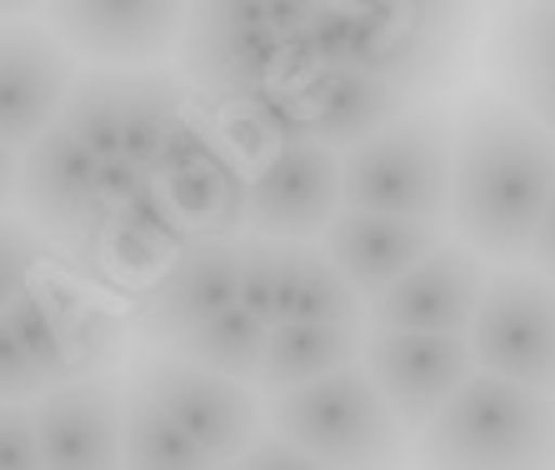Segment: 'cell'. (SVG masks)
<instances>
[{"mask_svg": "<svg viewBox=\"0 0 555 470\" xmlns=\"http://www.w3.org/2000/svg\"><path fill=\"white\" fill-rule=\"evenodd\" d=\"M266 431L325 470H411V435L375 395L361 361L266 405Z\"/></svg>", "mask_w": 555, "mask_h": 470, "instance_id": "cell-3", "label": "cell"}, {"mask_svg": "<svg viewBox=\"0 0 555 470\" xmlns=\"http://www.w3.org/2000/svg\"><path fill=\"white\" fill-rule=\"evenodd\" d=\"M275 286H281V240H256L241 235V275H235V305L260 321L275 326Z\"/></svg>", "mask_w": 555, "mask_h": 470, "instance_id": "cell-29", "label": "cell"}, {"mask_svg": "<svg viewBox=\"0 0 555 470\" xmlns=\"http://www.w3.org/2000/svg\"><path fill=\"white\" fill-rule=\"evenodd\" d=\"M526 271L545 275V280H551V286H555V191H551V200H545L541 221H535V235H530Z\"/></svg>", "mask_w": 555, "mask_h": 470, "instance_id": "cell-36", "label": "cell"}, {"mask_svg": "<svg viewBox=\"0 0 555 470\" xmlns=\"http://www.w3.org/2000/svg\"><path fill=\"white\" fill-rule=\"evenodd\" d=\"M191 95L181 91V80L166 70H126V110H120V160L151 175L166 131L176 126Z\"/></svg>", "mask_w": 555, "mask_h": 470, "instance_id": "cell-25", "label": "cell"}, {"mask_svg": "<svg viewBox=\"0 0 555 470\" xmlns=\"http://www.w3.org/2000/svg\"><path fill=\"white\" fill-rule=\"evenodd\" d=\"M465 36L470 21L455 5H350L346 66L421 101L455 76Z\"/></svg>", "mask_w": 555, "mask_h": 470, "instance_id": "cell-8", "label": "cell"}, {"mask_svg": "<svg viewBox=\"0 0 555 470\" xmlns=\"http://www.w3.org/2000/svg\"><path fill=\"white\" fill-rule=\"evenodd\" d=\"M361 370L405 435L426 431L446 401L476 376L465 336H411V330H365Z\"/></svg>", "mask_w": 555, "mask_h": 470, "instance_id": "cell-12", "label": "cell"}, {"mask_svg": "<svg viewBox=\"0 0 555 470\" xmlns=\"http://www.w3.org/2000/svg\"><path fill=\"white\" fill-rule=\"evenodd\" d=\"M51 36L70 55L101 61V70H151V61L181 45V5H55Z\"/></svg>", "mask_w": 555, "mask_h": 470, "instance_id": "cell-17", "label": "cell"}, {"mask_svg": "<svg viewBox=\"0 0 555 470\" xmlns=\"http://www.w3.org/2000/svg\"><path fill=\"white\" fill-rule=\"evenodd\" d=\"M55 261L51 246L36 235V225L21 216H0V315L15 305V296L30 286V275Z\"/></svg>", "mask_w": 555, "mask_h": 470, "instance_id": "cell-30", "label": "cell"}, {"mask_svg": "<svg viewBox=\"0 0 555 470\" xmlns=\"http://www.w3.org/2000/svg\"><path fill=\"white\" fill-rule=\"evenodd\" d=\"M480 286H486V265L461 240H446V246L430 250L426 261H415L396 286H386L380 296L365 301L361 330L465 336L480 301Z\"/></svg>", "mask_w": 555, "mask_h": 470, "instance_id": "cell-14", "label": "cell"}, {"mask_svg": "<svg viewBox=\"0 0 555 470\" xmlns=\"http://www.w3.org/2000/svg\"><path fill=\"white\" fill-rule=\"evenodd\" d=\"M120 410L126 386L116 376L40 391L30 401L40 470H120Z\"/></svg>", "mask_w": 555, "mask_h": 470, "instance_id": "cell-16", "label": "cell"}, {"mask_svg": "<svg viewBox=\"0 0 555 470\" xmlns=\"http://www.w3.org/2000/svg\"><path fill=\"white\" fill-rule=\"evenodd\" d=\"M151 185H160V196L170 200L191 240H241L246 231V166L231 156L225 141Z\"/></svg>", "mask_w": 555, "mask_h": 470, "instance_id": "cell-21", "label": "cell"}, {"mask_svg": "<svg viewBox=\"0 0 555 470\" xmlns=\"http://www.w3.org/2000/svg\"><path fill=\"white\" fill-rule=\"evenodd\" d=\"M120 470H216L135 386L120 410Z\"/></svg>", "mask_w": 555, "mask_h": 470, "instance_id": "cell-27", "label": "cell"}, {"mask_svg": "<svg viewBox=\"0 0 555 470\" xmlns=\"http://www.w3.org/2000/svg\"><path fill=\"white\" fill-rule=\"evenodd\" d=\"M21 206V156L0 145V216H11Z\"/></svg>", "mask_w": 555, "mask_h": 470, "instance_id": "cell-37", "label": "cell"}, {"mask_svg": "<svg viewBox=\"0 0 555 470\" xmlns=\"http://www.w3.org/2000/svg\"><path fill=\"white\" fill-rule=\"evenodd\" d=\"M555 191V141L505 95H476L455 120L451 221L476 261L505 271L526 261L530 235Z\"/></svg>", "mask_w": 555, "mask_h": 470, "instance_id": "cell-1", "label": "cell"}, {"mask_svg": "<svg viewBox=\"0 0 555 470\" xmlns=\"http://www.w3.org/2000/svg\"><path fill=\"white\" fill-rule=\"evenodd\" d=\"M495 66L511 80H545L555 76V5L511 15L495 36Z\"/></svg>", "mask_w": 555, "mask_h": 470, "instance_id": "cell-28", "label": "cell"}, {"mask_svg": "<svg viewBox=\"0 0 555 470\" xmlns=\"http://www.w3.org/2000/svg\"><path fill=\"white\" fill-rule=\"evenodd\" d=\"M465 351L476 376L555 401V286L520 265L486 275Z\"/></svg>", "mask_w": 555, "mask_h": 470, "instance_id": "cell-7", "label": "cell"}, {"mask_svg": "<svg viewBox=\"0 0 555 470\" xmlns=\"http://www.w3.org/2000/svg\"><path fill=\"white\" fill-rule=\"evenodd\" d=\"M365 301L340 280L321 246H281L275 326H361Z\"/></svg>", "mask_w": 555, "mask_h": 470, "instance_id": "cell-22", "label": "cell"}, {"mask_svg": "<svg viewBox=\"0 0 555 470\" xmlns=\"http://www.w3.org/2000/svg\"><path fill=\"white\" fill-rule=\"evenodd\" d=\"M145 185H151V175H145V170L126 166V160H101V166H95L91 200H86V216H80L76 240H80L86 231H101V225H111L120 210L130 206V200L141 196ZM76 240H70V246H76ZM70 246H65V250H70Z\"/></svg>", "mask_w": 555, "mask_h": 470, "instance_id": "cell-31", "label": "cell"}, {"mask_svg": "<svg viewBox=\"0 0 555 470\" xmlns=\"http://www.w3.org/2000/svg\"><path fill=\"white\" fill-rule=\"evenodd\" d=\"M266 336L271 326L250 321L241 305L220 311L216 321H206L201 330L181 336L176 345H166V355L185 361V366L206 370V376L220 380H235V386H256L260 380V361H266Z\"/></svg>", "mask_w": 555, "mask_h": 470, "instance_id": "cell-24", "label": "cell"}, {"mask_svg": "<svg viewBox=\"0 0 555 470\" xmlns=\"http://www.w3.org/2000/svg\"><path fill=\"white\" fill-rule=\"evenodd\" d=\"M235 470H325V466H315L310 456H300L296 445L275 441L271 431H260V435H256V445H250L246 456L235 460Z\"/></svg>", "mask_w": 555, "mask_h": 470, "instance_id": "cell-34", "label": "cell"}, {"mask_svg": "<svg viewBox=\"0 0 555 470\" xmlns=\"http://www.w3.org/2000/svg\"><path fill=\"white\" fill-rule=\"evenodd\" d=\"M235 275H241V240H195L155 286L135 296L126 330H135L151 345H176L181 336L216 321L220 311H231Z\"/></svg>", "mask_w": 555, "mask_h": 470, "instance_id": "cell-15", "label": "cell"}, {"mask_svg": "<svg viewBox=\"0 0 555 470\" xmlns=\"http://www.w3.org/2000/svg\"><path fill=\"white\" fill-rule=\"evenodd\" d=\"M516 105L555 141V76H545V80H516Z\"/></svg>", "mask_w": 555, "mask_h": 470, "instance_id": "cell-35", "label": "cell"}, {"mask_svg": "<svg viewBox=\"0 0 555 470\" xmlns=\"http://www.w3.org/2000/svg\"><path fill=\"white\" fill-rule=\"evenodd\" d=\"M306 5H195L185 11L181 66L210 95V105H231L281 80H306L291 55V30Z\"/></svg>", "mask_w": 555, "mask_h": 470, "instance_id": "cell-6", "label": "cell"}, {"mask_svg": "<svg viewBox=\"0 0 555 470\" xmlns=\"http://www.w3.org/2000/svg\"><path fill=\"white\" fill-rule=\"evenodd\" d=\"M126 386H135L210 466H235L266 431V410L256 405L250 386L206 376L176 355H141Z\"/></svg>", "mask_w": 555, "mask_h": 470, "instance_id": "cell-9", "label": "cell"}, {"mask_svg": "<svg viewBox=\"0 0 555 470\" xmlns=\"http://www.w3.org/2000/svg\"><path fill=\"white\" fill-rule=\"evenodd\" d=\"M446 240H451L446 225L340 210L321 235V256L336 265L340 280H346L361 301H371V296H380L386 286H396L415 261H426L436 246H446Z\"/></svg>", "mask_w": 555, "mask_h": 470, "instance_id": "cell-18", "label": "cell"}, {"mask_svg": "<svg viewBox=\"0 0 555 470\" xmlns=\"http://www.w3.org/2000/svg\"><path fill=\"white\" fill-rule=\"evenodd\" d=\"M0 321L26 351L46 391L116 376L120 355H126V321L55 261L30 275V286L15 296V305Z\"/></svg>", "mask_w": 555, "mask_h": 470, "instance_id": "cell-5", "label": "cell"}, {"mask_svg": "<svg viewBox=\"0 0 555 470\" xmlns=\"http://www.w3.org/2000/svg\"><path fill=\"white\" fill-rule=\"evenodd\" d=\"M361 326H271L256 386L275 401V395L300 391L310 380L336 376V370L361 361Z\"/></svg>", "mask_w": 555, "mask_h": 470, "instance_id": "cell-23", "label": "cell"}, {"mask_svg": "<svg viewBox=\"0 0 555 470\" xmlns=\"http://www.w3.org/2000/svg\"><path fill=\"white\" fill-rule=\"evenodd\" d=\"M455 120L436 105L411 110L371 141L340 151V210L446 225Z\"/></svg>", "mask_w": 555, "mask_h": 470, "instance_id": "cell-4", "label": "cell"}, {"mask_svg": "<svg viewBox=\"0 0 555 470\" xmlns=\"http://www.w3.org/2000/svg\"><path fill=\"white\" fill-rule=\"evenodd\" d=\"M76 76V55L46 21H0V145L21 156L55 131Z\"/></svg>", "mask_w": 555, "mask_h": 470, "instance_id": "cell-13", "label": "cell"}, {"mask_svg": "<svg viewBox=\"0 0 555 470\" xmlns=\"http://www.w3.org/2000/svg\"><path fill=\"white\" fill-rule=\"evenodd\" d=\"M411 470H555V401L470 376L415 435Z\"/></svg>", "mask_w": 555, "mask_h": 470, "instance_id": "cell-2", "label": "cell"}, {"mask_svg": "<svg viewBox=\"0 0 555 470\" xmlns=\"http://www.w3.org/2000/svg\"><path fill=\"white\" fill-rule=\"evenodd\" d=\"M340 216V156L325 145L271 151L246 170V231L256 240L310 246Z\"/></svg>", "mask_w": 555, "mask_h": 470, "instance_id": "cell-10", "label": "cell"}, {"mask_svg": "<svg viewBox=\"0 0 555 470\" xmlns=\"http://www.w3.org/2000/svg\"><path fill=\"white\" fill-rule=\"evenodd\" d=\"M306 105L315 145H325V151H350V145L371 141V135H380L386 126H396L415 110L411 95L390 91V86L350 66H325L306 76Z\"/></svg>", "mask_w": 555, "mask_h": 470, "instance_id": "cell-20", "label": "cell"}, {"mask_svg": "<svg viewBox=\"0 0 555 470\" xmlns=\"http://www.w3.org/2000/svg\"><path fill=\"white\" fill-rule=\"evenodd\" d=\"M0 470H40L30 405H0Z\"/></svg>", "mask_w": 555, "mask_h": 470, "instance_id": "cell-32", "label": "cell"}, {"mask_svg": "<svg viewBox=\"0 0 555 470\" xmlns=\"http://www.w3.org/2000/svg\"><path fill=\"white\" fill-rule=\"evenodd\" d=\"M40 391L46 386H40L36 366L26 361V351L15 345V336L0 321V405H30Z\"/></svg>", "mask_w": 555, "mask_h": 470, "instance_id": "cell-33", "label": "cell"}, {"mask_svg": "<svg viewBox=\"0 0 555 470\" xmlns=\"http://www.w3.org/2000/svg\"><path fill=\"white\" fill-rule=\"evenodd\" d=\"M185 246H195L191 231L176 221L160 185H145L116 221L101 225V231H86L65 250V271L76 275L80 286L135 290L141 296L145 286H155L176 265Z\"/></svg>", "mask_w": 555, "mask_h": 470, "instance_id": "cell-11", "label": "cell"}, {"mask_svg": "<svg viewBox=\"0 0 555 470\" xmlns=\"http://www.w3.org/2000/svg\"><path fill=\"white\" fill-rule=\"evenodd\" d=\"M120 110L126 70H80L61 110V131L76 135L95 160H120Z\"/></svg>", "mask_w": 555, "mask_h": 470, "instance_id": "cell-26", "label": "cell"}, {"mask_svg": "<svg viewBox=\"0 0 555 470\" xmlns=\"http://www.w3.org/2000/svg\"><path fill=\"white\" fill-rule=\"evenodd\" d=\"M216 470H235V466H216Z\"/></svg>", "mask_w": 555, "mask_h": 470, "instance_id": "cell-38", "label": "cell"}, {"mask_svg": "<svg viewBox=\"0 0 555 470\" xmlns=\"http://www.w3.org/2000/svg\"><path fill=\"white\" fill-rule=\"evenodd\" d=\"M95 166L101 160L76 135H65L61 126L40 135L30 151H21V210L46 246L65 250L76 240L86 200H91Z\"/></svg>", "mask_w": 555, "mask_h": 470, "instance_id": "cell-19", "label": "cell"}]
</instances>
